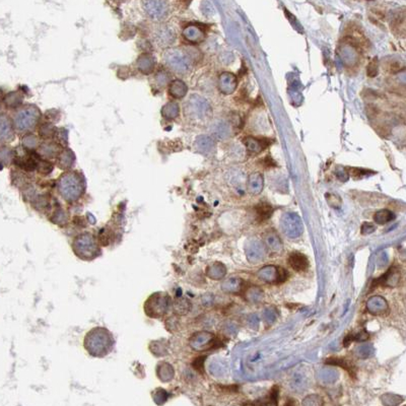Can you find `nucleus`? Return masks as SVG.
Listing matches in <instances>:
<instances>
[{"label": "nucleus", "instance_id": "obj_49", "mask_svg": "<svg viewBox=\"0 0 406 406\" xmlns=\"http://www.w3.org/2000/svg\"><path fill=\"white\" fill-rule=\"evenodd\" d=\"M375 230V226L371 223H365L361 226V234L362 235H370Z\"/></svg>", "mask_w": 406, "mask_h": 406}, {"label": "nucleus", "instance_id": "obj_40", "mask_svg": "<svg viewBox=\"0 0 406 406\" xmlns=\"http://www.w3.org/2000/svg\"><path fill=\"white\" fill-rule=\"evenodd\" d=\"M56 132H57L56 128L50 123L44 124L40 128V135H41V137H43L44 139L52 138L55 135Z\"/></svg>", "mask_w": 406, "mask_h": 406}, {"label": "nucleus", "instance_id": "obj_25", "mask_svg": "<svg viewBox=\"0 0 406 406\" xmlns=\"http://www.w3.org/2000/svg\"><path fill=\"white\" fill-rule=\"evenodd\" d=\"M187 92L188 86L181 79L174 80L169 85V94L174 99H183L187 95Z\"/></svg>", "mask_w": 406, "mask_h": 406}, {"label": "nucleus", "instance_id": "obj_43", "mask_svg": "<svg viewBox=\"0 0 406 406\" xmlns=\"http://www.w3.org/2000/svg\"><path fill=\"white\" fill-rule=\"evenodd\" d=\"M326 201L328 204L333 208H340L342 205V200L341 197L337 194H326Z\"/></svg>", "mask_w": 406, "mask_h": 406}, {"label": "nucleus", "instance_id": "obj_7", "mask_svg": "<svg viewBox=\"0 0 406 406\" xmlns=\"http://www.w3.org/2000/svg\"><path fill=\"white\" fill-rule=\"evenodd\" d=\"M76 253L84 259H92L97 255L98 247L94 237L91 234H82L74 242Z\"/></svg>", "mask_w": 406, "mask_h": 406}, {"label": "nucleus", "instance_id": "obj_39", "mask_svg": "<svg viewBox=\"0 0 406 406\" xmlns=\"http://www.w3.org/2000/svg\"><path fill=\"white\" fill-rule=\"evenodd\" d=\"M23 146L25 150L33 152L35 150H37L38 148H40V142L39 139L37 138V136L33 135V134H26L24 138H23Z\"/></svg>", "mask_w": 406, "mask_h": 406}, {"label": "nucleus", "instance_id": "obj_4", "mask_svg": "<svg viewBox=\"0 0 406 406\" xmlns=\"http://www.w3.org/2000/svg\"><path fill=\"white\" fill-rule=\"evenodd\" d=\"M211 107L208 102L198 95H191L184 105L186 118L191 121H202L209 118Z\"/></svg>", "mask_w": 406, "mask_h": 406}, {"label": "nucleus", "instance_id": "obj_47", "mask_svg": "<svg viewBox=\"0 0 406 406\" xmlns=\"http://www.w3.org/2000/svg\"><path fill=\"white\" fill-rule=\"evenodd\" d=\"M377 74H378V60H377V58H374L368 65L367 75L370 77H374L377 76Z\"/></svg>", "mask_w": 406, "mask_h": 406}, {"label": "nucleus", "instance_id": "obj_24", "mask_svg": "<svg viewBox=\"0 0 406 406\" xmlns=\"http://www.w3.org/2000/svg\"><path fill=\"white\" fill-rule=\"evenodd\" d=\"M194 147L202 154H209L213 148H214V142L213 140L206 135H201L198 136L197 139L194 142Z\"/></svg>", "mask_w": 406, "mask_h": 406}, {"label": "nucleus", "instance_id": "obj_35", "mask_svg": "<svg viewBox=\"0 0 406 406\" xmlns=\"http://www.w3.org/2000/svg\"><path fill=\"white\" fill-rule=\"evenodd\" d=\"M326 364L332 367H340L346 370L351 375L355 376V367L345 358H329L326 360Z\"/></svg>", "mask_w": 406, "mask_h": 406}, {"label": "nucleus", "instance_id": "obj_31", "mask_svg": "<svg viewBox=\"0 0 406 406\" xmlns=\"http://www.w3.org/2000/svg\"><path fill=\"white\" fill-rule=\"evenodd\" d=\"M180 114V107L175 102H169L167 103L163 109H162V115L163 117L167 120H174L176 119Z\"/></svg>", "mask_w": 406, "mask_h": 406}, {"label": "nucleus", "instance_id": "obj_42", "mask_svg": "<svg viewBox=\"0 0 406 406\" xmlns=\"http://www.w3.org/2000/svg\"><path fill=\"white\" fill-rule=\"evenodd\" d=\"M304 406H323V399L321 396L313 394L309 395L303 401Z\"/></svg>", "mask_w": 406, "mask_h": 406}, {"label": "nucleus", "instance_id": "obj_45", "mask_svg": "<svg viewBox=\"0 0 406 406\" xmlns=\"http://www.w3.org/2000/svg\"><path fill=\"white\" fill-rule=\"evenodd\" d=\"M168 399V393L167 391L164 389H156L155 392L153 393V400L156 402V404L162 405L164 404Z\"/></svg>", "mask_w": 406, "mask_h": 406}, {"label": "nucleus", "instance_id": "obj_3", "mask_svg": "<svg viewBox=\"0 0 406 406\" xmlns=\"http://www.w3.org/2000/svg\"><path fill=\"white\" fill-rule=\"evenodd\" d=\"M165 64L178 75H186L193 66V59L190 53L183 48H170L163 55Z\"/></svg>", "mask_w": 406, "mask_h": 406}, {"label": "nucleus", "instance_id": "obj_11", "mask_svg": "<svg viewBox=\"0 0 406 406\" xmlns=\"http://www.w3.org/2000/svg\"><path fill=\"white\" fill-rule=\"evenodd\" d=\"M262 243L266 251L272 255H281L283 252L282 242L278 235V233L273 229L267 230L263 234Z\"/></svg>", "mask_w": 406, "mask_h": 406}, {"label": "nucleus", "instance_id": "obj_10", "mask_svg": "<svg viewBox=\"0 0 406 406\" xmlns=\"http://www.w3.org/2000/svg\"><path fill=\"white\" fill-rule=\"evenodd\" d=\"M245 252L252 264H257L262 261L267 252L262 242L256 239H250L245 245Z\"/></svg>", "mask_w": 406, "mask_h": 406}, {"label": "nucleus", "instance_id": "obj_18", "mask_svg": "<svg viewBox=\"0 0 406 406\" xmlns=\"http://www.w3.org/2000/svg\"><path fill=\"white\" fill-rule=\"evenodd\" d=\"M204 31L198 25H190L184 28L183 37L188 42L193 43V44H198L204 39Z\"/></svg>", "mask_w": 406, "mask_h": 406}, {"label": "nucleus", "instance_id": "obj_26", "mask_svg": "<svg viewBox=\"0 0 406 406\" xmlns=\"http://www.w3.org/2000/svg\"><path fill=\"white\" fill-rule=\"evenodd\" d=\"M244 286V281L241 278H229L223 282V291L229 294H239Z\"/></svg>", "mask_w": 406, "mask_h": 406}, {"label": "nucleus", "instance_id": "obj_34", "mask_svg": "<svg viewBox=\"0 0 406 406\" xmlns=\"http://www.w3.org/2000/svg\"><path fill=\"white\" fill-rule=\"evenodd\" d=\"M255 210L258 215V219L262 222L268 220L273 213V207L265 202H261L259 204H257Z\"/></svg>", "mask_w": 406, "mask_h": 406}, {"label": "nucleus", "instance_id": "obj_2", "mask_svg": "<svg viewBox=\"0 0 406 406\" xmlns=\"http://www.w3.org/2000/svg\"><path fill=\"white\" fill-rule=\"evenodd\" d=\"M84 183L80 174L76 172H66L58 181V191L67 201H76L83 193Z\"/></svg>", "mask_w": 406, "mask_h": 406}, {"label": "nucleus", "instance_id": "obj_37", "mask_svg": "<svg viewBox=\"0 0 406 406\" xmlns=\"http://www.w3.org/2000/svg\"><path fill=\"white\" fill-rule=\"evenodd\" d=\"M394 214L391 212L390 210L387 209H382L379 210L378 212H376L374 215V221L375 223H377L378 225H385L389 222H391L392 220H394Z\"/></svg>", "mask_w": 406, "mask_h": 406}, {"label": "nucleus", "instance_id": "obj_46", "mask_svg": "<svg viewBox=\"0 0 406 406\" xmlns=\"http://www.w3.org/2000/svg\"><path fill=\"white\" fill-rule=\"evenodd\" d=\"M38 170L41 174H43V175H47V174H50L52 172L53 165L49 163L48 161H43V159H40Z\"/></svg>", "mask_w": 406, "mask_h": 406}, {"label": "nucleus", "instance_id": "obj_27", "mask_svg": "<svg viewBox=\"0 0 406 406\" xmlns=\"http://www.w3.org/2000/svg\"><path fill=\"white\" fill-rule=\"evenodd\" d=\"M399 280V273L397 272L396 269L394 268H390L383 277H381L379 279H377L375 281L376 285H389V286H393L395 284H397Z\"/></svg>", "mask_w": 406, "mask_h": 406}, {"label": "nucleus", "instance_id": "obj_16", "mask_svg": "<svg viewBox=\"0 0 406 406\" xmlns=\"http://www.w3.org/2000/svg\"><path fill=\"white\" fill-rule=\"evenodd\" d=\"M388 308L387 301L380 296L372 297L367 303V309L373 315H383L388 311Z\"/></svg>", "mask_w": 406, "mask_h": 406}, {"label": "nucleus", "instance_id": "obj_5", "mask_svg": "<svg viewBox=\"0 0 406 406\" xmlns=\"http://www.w3.org/2000/svg\"><path fill=\"white\" fill-rule=\"evenodd\" d=\"M41 118V111L33 105H27L18 111L13 123L19 132H27L34 129Z\"/></svg>", "mask_w": 406, "mask_h": 406}, {"label": "nucleus", "instance_id": "obj_53", "mask_svg": "<svg viewBox=\"0 0 406 406\" xmlns=\"http://www.w3.org/2000/svg\"><path fill=\"white\" fill-rule=\"evenodd\" d=\"M284 406H296V402L293 399L287 400V402L284 404Z\"/></svg>", "mask_w": 406, "mask_h": 406}, {"label": "nucleus", "instance_id": "obj_28", "mask_svg": "<svg viewBox=\"0 0 406 406\" xmlns=\"http://www.w3.org/2000/svg\"><path fill=\"white\" fill-rule=\"evenodd\" d=\"M75 153L72 152L70 150H64L58 155L57 158V164L58 167L61 168L62 170H68L70 169L75 164Z\"/></svg>", "mask_w": 406, "mask_h": 406}, {"label": "nucleus", "instance_id": "obj_41", "mask_svg": "<svg viewBox=\"0 0 406 406\" xmlns=\"http://www.w3.org/2000/svg\"><path fill=\"white\" fill-rule=\"evenodd\" d=\"M374 353L373 346L370 344H361L357 347L356 355L360 358H368L370 357Z\"/></svg>", "mask_w": 406, "mask_h": 406}, {"label": "nucleus", "instance_id": "obj_48", "mask_svg": "<svg viewBox=\"0 0 406 406\" xmlns=\"http://www.w3.org/2000/svg\"><path fill=\"white\" fill-rule=\"evenodd\" d=\"M277 318H278V314H277V312H275L272 309H267L263 313L264 321L266 323H268V324H272L275 320H277Z\"/></svg>", "mask_w": 406, "mask_h": 406}, {"label": "nucleus", "instance_id": "obj_30", "mask_svg": "<svg viewBox=\"0 0 406 406\" xmlns=\"http://www.w3.org/2000/svg\"><path fill=\"white\" fill-rule=\"evenodd\" d=\"M279 391V389L278 386H273L267 396L256 402V406H278Z\"/></svg>", "mask_w": 406, "mask_h": 406}, {"label": "nucleus", "instance_id": "obj_32", "mask_svg": "<svg viewBox=\"0 0 406 406\" xmlns=\"http://www.w3.org/2000/svg\"><path fill=\"white\" fill-rule=\"evenodd\" d=\"M3 102L7 108H18L23 104V95L20 92H11L5 96Z\"/></svg>", "mask_w": 406, "mask_h": 406}, {"label": "nucleus", "instance_id": "obj_38", "mask_svg": "<svg viewBox=\"0 0 406 406\" xmlns=\"http://www.w3.org/2000/svg\"><path fill=\"white\" fill-rule=\"evenodd\" d=\"M207 275L212 279H221L226 275V267L222 263H214L208 268Z\"/></svg>", "mask_w": 406, "mask_h": 406}, {"label": "nucleus", "instance_id": "obj_1", "mask_svg": "<svg viewBox=\"0 0 406 406\" xmlns=\"http://www.w3.org/2000/svg\"><path fill=\"white\" fill-rule=\"evenodd\" d=\"M114 340L110 333L103 328H95L84 340L85 349L95 356H103L110 353L113 347Z\"/></svg>", "mask_w": 406, "mask_h": 406}, {"label": "nucleus", "instance_id": "obj_12", "mask_svg": "<svg viewBox=\"0 0 406 406\" xmlns=\"http://www.w3.org/2000/svg\"><path fill=\"white\" fill-rule=\"evenodd\" d=\"M214 342V335L209 332L202 331L194 334L190 338V345L193 350L198 352L207 351L213 346Z\"/></svg>", "mask_w": 406, "mask_h": 406}, {"label": "nucleus", "instance_id": "obj_36", "mask_svg": "<svg viewBox=\"0 0 406 406\" xmlns=\"http://www.w3.org/2000/svg\"><path fill=\"white\" fill-rule=\"evenodd\" d=\"M153 81L158 89H164L169 83H171V76L166 70H159L153 76Z\"/></svg>", "mask_w": 406, "mask_h": 406}, {"label": "nucleus", "instance_id": "obj_6", "mask_svg": "<svg viewBox=\"0 0 406 406\" xmlns=\"http://www.w3.org/2000/svg\"><path fill=\"white\" fill-rule=\"evenodd\" d=\"M280 228L283 234L289 239L299 238L304 231V224L302 219L294 212H286L281 216Z\"/></svg>", "mask_w": 406, "mask_h": 406}, {"label": "nucleus", "instance_id": "obj_22", "mask_svg": "<svg viewBox=\"0 0 406 406\" xmlns=\"http://www.w3.org/2000/svg\"><path fill=\"white\" fill-rule=\"evenodd\" d=\"M245 146L248 149L249 152L253 153H259L264 151L269 146V140L265 138H255V137H247L245 139Z\"/></svg>", "mask_w": 406, "mask_h": 406}, {"label": "nucleus", "instance_id": "obj_15", "mask_svg": "<svg viewBox=\"0 0 406 406\" xmlns=\"http://www.w3.org/2000/svg\"><path fill=\"white\" fill-rule=\"evenodd\" d=\"M156 65L155 57L152 54L144 53L141 54L136 60L137 69L141 72L142 75H151L154 71Z\"/></svg>", "mask_w": 406, "mask_h": 406}, {"label": "nucleus", "instance_id": "obj_19", "mask_svg": "<svg viewBox=\"0 0 406 406\" xmlns=\"http://www.w3.org/2000/svg\"><path fill=\"white\" fill-rule=\"evenodd\" d=\"M263 185H264L263 176L261 175L260 173H253L249 176L248 183H247V189L250 194L258 195L262 192Z\"/></svg>", "mask_w": 406, "mask_h": 406}, {"label": "nucleus", "instance_id": "obj_8", "mask_svg": "<svg viewBox=\"0 0 406 406\" xmlns=\"http://www.w3.org/2000/svg\"><path fill=\"white\" fill-rule=\"evenodd\" d=\"M258 278L267 283L279 284L284 282L287 279V271L279 266L267 265L261 268L258 273Z\"/></svg>", "mask_w": 406, "mask_h": 406}, {"label": "nucleus", "instance_id": "obj_23", "mask_svg": "<svg viewBox=\"0 0 406 406\" xmlns=\"http://www.w3.org/2000/svg\"><path fill=\"white\" fill-rule=\"evenodd\" d=\"M59 144L49 141L42 143L39 148V154L41 157L44 158H53L56 155H59Z\"/></svg>", "mask_w": 406, "mask_h": 406}, {"label": "nucleus", "instance_id": "obj_29", "mask_svg": "<svg viewBox=\"0 0 406 406\" xmlns=\"http://www.w3.org/2000/svg\"><path fill=\"white\" fill-rule=\"evenodd\" d=\"M245 299L249 303L252 304H259L263 300V292L259 286L251 285L245 291Z\"/></svg>", "mask_w": 406, "mask_h": 406}, {"label": "nucleus", "instance_id": "obj_20", "mask_svg": "<svg viewBox=\"0 0 406 406\" xmlns=\"http://www.w3.org/2000/svg\"><path fill=\"white\" fill-rule=\"evenodd\" d=\"M14 137V131L12 124L8 117L4 114L1 115L0 117V138L3 142L11 141Z\"/></svg>", "mask_w": 406, "mask_h": 406}, {"label": "nucleus", "instance_id": "obj_17", "mask_svg": "<svg viewBox=\"0 0 406 406\" xmlns=\"http://www.w3.org/2000/svg\"><path fill=\"white\" fill-rule=\"evenodd\" d=\"M288 264L297 272H304L309 268V260L303 253L293 252L288 256Z\"/></svg>", "mask_w": 406, "mask_h": 406}, {"label": "nucleus", "instance_id": "obj_9", "mask_svg": "<svg viewBox=\"0 0 406 406\" xmlns=\"http://www.w3.org/2000/svg\"><path fill=\"white\" fill-rule=\"evenodd\" d=\"M142 7L149 18L153 21H162L166 19L170 10L169 3L167 1H159V0L143 1Z\"/></svg>", "mask_w": 406, "mask_h": 406}, {"label": "nucleus", "instance_id": "obj_51", "mask_svg": "<svg viewBox=\"0 0 406 406\" xmlns=\"http://www.w3.org/2000/svg\"><path fill=\"white\" fill-rule=\"evenodd\" d=\"M336 176H337V177H338V179H339V180H341V181H346L347 179H349V177H350V175H349V172L345 171V170H337V172H336Z\"/></svg>", "mask_w": 406, "mask_h": 406}, {"label": "nucleus", "instance_id": "obj_21", "mask_svg": "<svg viewBox=\"0 0 406 406\" xmlns=\"http://www.w3.org/2000/svg\"><path fill=\"white\" fill-rule=\"evenodd\" d=\"M309 381L308 377L302 372H297L293 375L291 381H289V386L297 393H301L303 391L308 388Z\"/></svg>", "mask_w": 406, "mask_h": 406}, {"label": "nucleus", "instance_id": "obj_14", "mask_svg": "<svg viewBox=\"0 0 406 406\" xmlns=\"http://www.w3.org/2000/svg\"><path fill=\"white\" fill-rule=\"evenodd\" d=\"M238 85L237 76L230 72H224L219 78V88L220 91L225 95L233 94Z\"/></svg>", "mask_w": 406, "mask_h": 406}, {"label": "nucleus", "instance_id": "obj_13", "mask_svg": "<svg viewBox=\"0 0 406 406\" xmlns=\"http://www.w3.org/2000/svg\"><path fill=\"white\" fill-rule=\"evenodd\" d=\"M153 39L158 47L168 48L175 42L176 34L174 33L171 27L167 25H162L157 27L154 31Z\"/></svg>", "mask_w": 406, "mask_h": 406}, {"label": "nucleus", "instance_id": "obj_52", "mask_svg": "<svg viewBox=\"0 0 406 406\" xmlns=\"http://www.w3.org/2000/svg\"><path fill=\"white\" fill-rule=\"evenodd\" d=\"M248 323H249V325H250L251 328H256L258 326V324H259L258 318L255 315L250 316L249 319H248Z\"/></svg>", "mask_w": 406, "mask_h": 406}, {"label": "nucleus", "instance_id": "obj_33", "mask_svg": "<svg viewBox=\"0 0 406 406\" xmlns=\"http://www.w3.org/2000/svg\"><path fill=\"white\" fill-rule=\"evenodd\" d=\"M318 378L321 382L325 384H330L335 382L338 378V373L332 368H325L318 374Z\"/></svg>", "mask_w": 406, "mask_h": 406}, {"label": "nucleus", "instance_id": "obj_44", "mask_svg": "<svg viewBox=\"0 0 406 406\" xmlns=\"http://www.w3.org/2000/svg\"><path fill=\"white\" fill-rule=\"evenodd\" d=\"M0 156H1V162H2L3 165L9 164V163H11V161L14 157V152L11 149L3 147L1 149V152H0Z\"/></svg>", "mask_w": 406, "mask_h": 406}, {"label": "nucleus", "instance_id": "obj_50", "mask_svg": "<svg viewBox=\"0 0 406 406\" xmlns=\"http://www.w3.org/2000/svg\"><path fill=\"white\" fill-rule=\"evenodd\" d=\"M368 338H369V334L366 331H361L358 333V334L355 335V340L359 341V342H365Z\"/></svg>", "mask_w": 406, "mask_h": 406}]
</instances>
